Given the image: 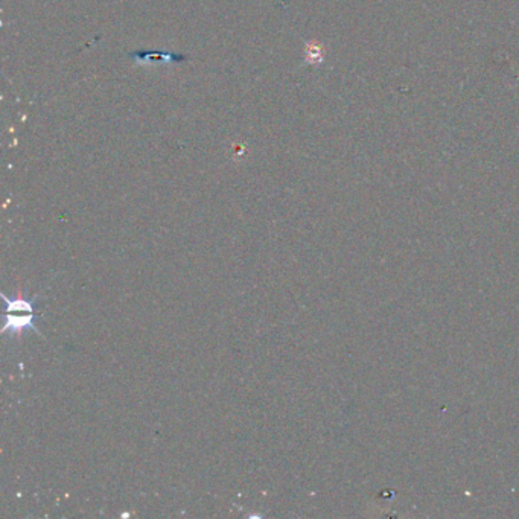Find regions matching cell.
Returning a JSON list of instances; mask_svg holds the SVG:
<instances>
[{
    "instance_id": "6da1fadb",
    "label": "cell",
    "mask_w": 519,
    "mask_h": 519,
    "mask_svg": "<svg viewBox=\"0 0 519 519\" xmlns=\"http://www.w3.org/2000/svg\"><path fill=\"white\" fill-rule=\"evenodd\" d=\"M32 319H34L32 312L30 315H26V317L25 315L16 317V315H11V312H8L6 314V325L2 327V332L5 334L11 331V334H16L17 336H20L25 329H34V331H37V327L32 325Z\"/></svg>"
},
{
    "instance_id": "7a4b0ae2",
    "label": "cell",
    "mask_w": 519,
    "mask_h": 519,
    "mask_svg": "<svg viewBox=\"0 0 519 519\" xmlns=\"http://www.w3.org/2000/svg\"><path fill=\"white\" fill-rule=\"evenodd\" d=\"M3 299L6 301V305H8V311H6V312H17V311L32 312V305L27 300H23V299L10 300L8 297L5 296V294H3Z\"/></svg>"
}]
</instances>
